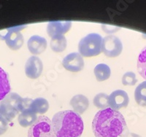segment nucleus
Returning <instances> with one entry per match:
<instances>
[{"label":"nucleus","mask_w":146,"mask_h":137,"mask_svg":"<svg viewBox=\"0 0 146 137\" xmlns=\"http://www.w3.org/2000/svg\"><path fill=\"white\" fill-rule=\"evenodd\" d=\"M92 130L96 137H127L129 134L123 114L110 107L96 113Z\"/></svg>","instance_id":"obj_1"},{"label":"nucleus","mask_w":146,"mask_h":137,"mask_svg":"<svg viewBox=\"0 0 146 137\" xmlns=\"http://www.w3.org/2000/svg\"><path fill=\"white\" fill-rule=\"evenodd\" d=\"M51 122L57 137H80L83 134V120L74 111L58 112L54 114Z\"/></svg>","instance_id":"obj_2"},{"label":"nucleus","mask_w":146,"mask_h":137,"mask_svg":"<svg viewBox=\"0 0 146 137\" xmlns=\"http://www.w3.org/2000/svg\"><path fill=\"white\" fill-rule=\"evenodd\" d=\"M102 37L99 34L91 33L81 39L78 44V52L82 57L96 56L102 52Z\"/></svg>","instance_id":"obj_3"},{"label":"nucleus","mask_w":146,"mask_h":137,"mask_svg":"<svg viewBox=\"0 0 146 137\" xmlns=\"http://www.w3.org/2000/svg\"><path fill=\"white\" fill-rule=\"evenodd\" d=\"M23 98L16 93H10L0 103V115L10 122L21 112Z\"/></svg>","instance_id":"obj_4"},{"label":"nucleus","mask_w":146,"mask_h":137,"mask_svg":"<svg viewBox=\"0 0 146 137\" xmlns=\"http://www.w3.org/2000/svg\"><path fill=\"white\" fill-rule=\"evenodd\" d=\"M28 137H57L52 122L46 116H40L36 122L30 126Z\"/></svg>","instance_id":"obj_5"},{"label":"nucleus","mask_w":146,"mask_h":137,"mask_svg":"<svg viewBox=\"0 0 146 137\" xmlns=\"http://www.w3.org/2000/svg\"><path fill=\"white\" fill-rule=\"evenodd\" d=\"M101 50L108 58H115L121 55L123 50V45L116 36L108 35L102 39Z\"/></svg>","instance_id":"obj_6"},{"label":"nucleus","mask_w":146,"mask_h":137,"mask_svg":"<svg viewBox=\"0 0 146 137\" xmlns=\"http://www.w3.org/2000/svg\"><path fill=\"white\" fill-rule=\"evenodd\" d=\"M21 27V26L9 28L7 33L3 36L8 48L13 50H18L21 48L24 43L23 36L20 32V29H22L19 28Z\"/></svg>","instance_id":"obj_7"},{"label":"nucleus","mask_w":146,"mask_h":137,"mask_svg":"<svg viewBox=\"0 0 146 137\" xmlns=\"http://www.w3.org/2000/svg\"><path fill=\"white\" fill-rule=\"evenodd\" d=\"M62 65L67 71L78 72L83 69L84 61L79 53H72L64 58Z\"/></svg>","instance_id":"obj_8"},{"label":"nucleus","mask_w":146,"mask_h":137,"mask_svg":"<svg viewBox=\"0 0 146 137\" xmlns=\"http://www.w3.org/2000/svg\"><path fill=\"white\" fill-rule=\"evenodd\" d=\"M129 102L127 93L123 90H116L109 96V107L114 110L126 107Z\"/></svg>","instance_id":"obj_9"},{"label":"nucleus","mask_w":146,"mask_h":137,"mask_svg":"<svg viewBox=\"0 0 146 137\" xmlns=\"http://www.w3.org/2000/svg\"><path fill=\"white\" fill-rule=\"evenodd\" d=\"M43 70V64L41 60L36 56L30 57L25 64V74L32 79L40 77Z\"/></svg>","instance_id":"obj_10"},{"label":"nucleus","mask_w":146,"mask_h":137,"mask_svg":"<svg viewBox=\"0 0 146 137\" xmlns=\"http://www.w3.org/2000/svg\"><path fill=\"white\" fill-rule=\"evenodd\" d=\"M72 26L71 21H50L47 26V33L50 37L57 35H64L68 32Z\"/></svg>","instance_id":"obj_11"},{"label":"nucleus","mask_w":146,"mask_h":137,"mask_svg":"<svg viewBox=\"0 0 146 137\" xmlns=\"http://www.w3.org/2000/svg\"><path fill=\"white\" fill-rule=\"evenodd\" d=\"M28 49L34 55H40L46 50L48 43L45 38L38 35L31 36L27 42Z\"/></svg>","instance_id":"obj_12"},{"label":"nucleus","mask_w":146,"mask_h":137,"mask_svg":"<svg viewBox=\"0 0 146 137\" xmlns=\"http://www.w3.org/2000/svg\"><path fill=\"white\" fill-rule=\"evenodd\" d=\"M70 106L74 109V112L78 114H82L88 109L89 101L84 95L78 94L73 96L70 100Z\"/></svg>","instance_id":"obj_13"},{"label":"nucleus","mask_w":146,"mask_h":137,"mask_svg":"<svg viewBox=\"0 0 146 137\" xmlns=\"http://www.w3.org/2000/svg\"><path fill=\"white\" fill-rule=\"evenodd\" d=\"M36 114L33 113L30 109H26L22 112L18 117V123L23 128H27L29 126H32L36 120H37Z\"/></svg>","instance_id":"obj_14"},{"label":"nucleus","mask_w":146,"mask_h":137,"mask_svg":"<svg viewBox=\"0 0 146 137\" xmlns=\"http://www.w3.org/2000/svg\"><path fill=\"white\" fill-rule=\"evenodd\" d=\"M10 89L8 75L3 69L0 67V101L10 93Z\"/></svg>","instance_id":"obj_15"},{"label":"nucleus","mask_w":146,"mask_h":137,"mask_svg":"<svg viewBox=\"0 0 146 137\" xmlns=\"http://www.w3.org/2000/svg\"><path fill=\"white\" fill-rule=\"evenodd\" d=\"M49 109V103L44 98H37L32 101L30 106V109L35 114H43Z\"/></svg>","instance_id":"obj_16"},{"label":"nucleus","mask_w":146,"mask_h":137,"mask_svg":"<svg viewBox=\"0 0 146 137\" xmlns=\"http://www.w3.org/2000/svg\"><path fill=\"white\" fill-rule=\"evenodd\" d=\"M94 75L98 82H102L108 79L111 74L110 68L105 64H100L95 66L94 69Z\"/></svg>","instance_id":"obj_17"},{"label":"nucleus","mask_w":146,"mask_h":137,"mask_svg":"<svg viewBox=\"0 0 146 137\" xmlns=\"http://www.w3.org/2000/svg\"><path fill=\"white\" fill-rule=\"evenodd\" d=\"M50 45L53 52L61 53L66 49L67 42L64 35H57L52 37Z\"/></svg>","instance_id":"obj_18"},{"label":"nucleus","mask_w":146,"mask_h":137,"mask_svg":"<svg viewBox=\"0 0 146 137\" xmlns=\"http://www.w3.org/2000/svg\"><path fill=\"white\" fill-rule=\"evenodd\" d=\"M135 99L137 104L146 107V81L139 85L135 91Z\"/></svg>","instance_id":"obj_19"},{"label":"nucleus","mask_w":146,"mask_h":137,"mask_svg":"<svg viewBox=\"0 0 146 137\" xmlns=\"http://www.w3.org/2000/svg\"><path fill=\"white\" fill-rule=\"evenodd\" d=\"M137 68L139 74L146 80V46L143 48L138 56Z\"/></svg>","instance_id":"obj_20"},{"label":"nucleus","mask_w":146,"mask_h":137,"mask_svg":"<svg viewBox=\"0 0 146 137\" xmlns=\"http://www.w3.org/2000/svg\"><path fill=\"white\" fill-rule=\"evenodd\" d=\"M93 103L96 107L101 109L109 108V96L106 93H100L94 96Z\"/></svg>","instance_id":"obj_21"},{"label":"nucleus","mask_w":146,"mask_h":137,"mask_svg":"<svg viewBox=\"0 0 146 137\" xmlns=\"http://www.w3.org/2000/svg\"><path fill=\"white\" fill-rule=\"evenodd\" d=\"M137 82L136 74L133 71H128L123 75L122 77V84L125 86L135 85Z\"/></svg>","instance_id":"obj_22"},{"label":"nucleus","mask_w":146,"mask_h":137,"mask_svg":"<svg viewBox=\"0 0 146 137\" xmlns=\"http://www.w3.org/2000/svg\"><path fill=\"white\" fill-rule=\"evenodd\" d=\"M8 128V122L0 115V136L5 134Z\"/></svg>","instance_id":"obj_23"},{"label":"nucleus","mask_w":146,"mask_h":137,"mask_svg":"<svg viewBox=\"0 0 146 137\" xmlns=\"http://www.w3.org/2000/svg\"><path fill=\"white\" fill-rule=\"evenodd\" d=\"M127 137H141V136H140L139 135H138V134H135V133H129V135L127 136Z\"/></svg>","instance_id":"obj_24"}]
</instances>
